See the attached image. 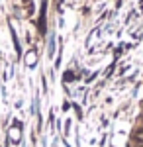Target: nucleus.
<instances>
[{"label":"nucleus","instance_id":"obj_2","mask_svg":"<svg viewBox=\"0 0 143 147\" xmlns=\"http://www.w3.org/2000/svg\"><path fill=\"white\" fill-rule=\"evenodd\" d=\"M139 147H143V143H139Z\"/></svg>","mask_w":143,"mask_h":147},{"label":"nucleus","instance_id":"obj_1","mask_svg":"<svg viewBox=\"0 0 143 147\" xmlns=\"http://www.w3.org/2000/svg\"><path fill=\"white\" fill-rule=\"evenodd\" d=\"M135 139H137L139 143H143V127H141V129H137V131H135Z\"/></svg>","mask_w":143,"mask_h":147}]
</instances>
